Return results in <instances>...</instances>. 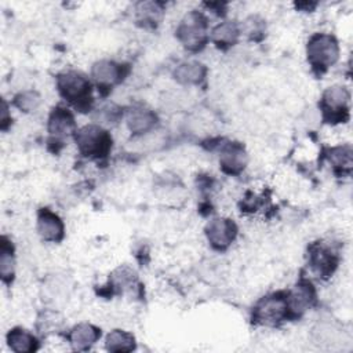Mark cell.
Returning a JSON list of instances; mask_svg holds the SVG:
<instances>
[{
    "mask_svg": "<svg viewBox=\"0 0 353 353\" xmlns=\"http://www.w3.org/2000/svg\"><path fill=\"white\" fill-rule=\"evenodd\" d=\"M306 51L309 62L317 69H325L334 65L339 57L338 41L334 36L325 33H317L312 36Z\"/></svg>",
    "mask_w": 353,
    "mask_h": 353,
    "instance_id": "6da1fadb",
    "label": "cell"
},
{
    "mask_svg": "<svg viewBox=\"0 0 353 353\" xmlns=\"http://www.w3.org/2000/svg\"><path fill=\"white\" fill-rule=\"evenodd\" d=\"M76 142L80 152L85 156H102L110 148L109 134L99 125H84L76 132Z\"/></svg>",
    "mask_w": 353,
    "mask_h": 353,
    "instance_id": "7a4b0ae2",
    "label": "cell"
},
{
    "mask_svg": "<svg viewBox=\"0 0 353 353\" xmlns=\"http://www.w3.org/2000/svg\"><path fill=\"white\" fill-rule=\"evenodd\" d=\"M205 30H207V21L203 14L197 11H192L179 23L176 29L178 39L181 43L188 48H199L203 46L205 40Z\"/></svg>",
    "mask_w": 353,
    "mask_h": 353,
    "instance_id": "3957f363",
    "label": "cell"
},
{
    "mask_svg": "<svg viewBox=\"0 0 353 353\" xmlns=\"http://www.w3.org/2000/svg\"><path fill=\"white\" fill-rule=\"evenodd\" d=\"M58 90L65 99L77 102L88 97L90 83L81 73L66 72L58 77Z\"/></svg>",
    "mask_w": 353,
    "mask_h": 353,
    "instance_id": "277c9868",
    "label": "cell"
},
{
    "mask_svg": "<svg viewBox=\"0 0 353 353\" xmlns=\"http://www.w3.org/2000/svg\"><path fill=\"white\" fill-rule=\"evenodd\" d=\"M287 298L272 295L263 298L255 307V319L263 324H274L287 314Z\"/></svg>",
    "mask_w": 353,
    "mask_h": 353,
    "instance_id": "5b68a950",
    "label": "cell"
},
{
    "mask_svg": "<svg viewBox=\"0 0 353 353\" xmlns=\"http://www.w3.org/2000/svg\"><path fill=\"white\" fill-rule=\"evenodd\" d=\"M236 230V225L226 218H214L208 222L205 228L210 243L218 248L228 247L233 241Z\"/></svg>",
    "mask_w": 353,
    "mask_h": 353,
    "instance_id": "8992f818",
    "label": "cell"
},
{
    "mask_svg": "<svg viewBox=\"0 0 353 353\" xmlns=\"http://www.w3.org/2000/svg\"><path fill=\"white\" fill-rule=\"evenodd\" d=\"M37 232L47 241H58L63 236V223L57 214L41 210L37 218Z\"/></svg>",
    "mask_w": 353,
    "mask_h": 353,
    "instance_id": "52a82bcc",
    "label": "cell"
},
{
    "mask_svg": "<svg viewBox=\"0 0 353 353\" xmlns=\"http://www.w3.org/2000/svg\"><path fill=\"white\" fill-rule=\"evenodd\" d=\"M221 165L228 172H239L247 163V154L239 143H228L221 150Z\"/></svg>",
    "mask_w": 353,
    "mask_h": 353,
    "instance_id": "ba28073f",
    "label": "cell"
},
{
    "mask_svg": "<svg viewBox=\"0 0 353 353\" xmlns=\"http://www.w3.org/2000/svg\"><path fill=\"white\" fill-rule=\"evenodd\" d=\"M314 299V290L310 283L302 281L294 287V290L287 296V307L301 313L306 310Z\"/></svg>",
    "mask_w": 353,
    "mask_h": 353,
    "instance_id": "9c48e42d",
    "label": "cell"
},
{
    "mask_svg": "<svg viewBox=\"0 0 353 353\" xmlns=\"http://www.w3.org/2000/svg\"><path fill=\"white\" fill-rule=\"evenodd\" d=\"M205 76V66L197 61H186L176 66L174 77L181 84H197Z\"/></svg>",
    "mask_w": 353,
    "mask_h": 353,
    "instance_id": "30bf717a",
    "label": "cell"
},
{
    "mask_svg": "<svg viewBox=\"0 0 353 353\" xmlns=\"http://www.w3.org/2000/svg\"><path fill=\"white\" fill-rule=\"evenodd\" d=\"M156 123V116L148 109L137 108L128 112L127 114V125L131 132L142 135L149 132Z\"/></svg>",
    "mask_w": 353,
    "mask_h": 353,
    "instance_id": "8fae6325",
    "label": "cell"
},
{
    "mask_svg": "<svg viewBox=\"0 0 353 353\" xmlns=\"http://www.w3.org/2000/svg\"><path fill=\"white\" fill-rule=\"evenodd\" d=\"M74 130V119L63 108H57L52 110L48 119V131L55 137H66Z\"/></svg>",
    "mask_w": 353,
    "mask_h": 353,
    "instance_id": "7c38bea8",
    "label": "cell"
},
{
    "mask_svg": "<svg viewBox=\"0 0 353 353\" xmlns=\"http://www.w3.org/2000/svg\"><path fill=\"white\" fill-rule=\"evenodd\" d=\"M92 77L101 83V84H114L116 81L120 80L121 77V68L119 63L113 62V61H108V59H102L98 61L92 65L91 69Z\"/></svg>",
    "mask_w": 353,
    "mask_h": 353,
    "instance_id": "4fadbf2b",
    "label": "cell"
},
{
    "mask_svg": "<svg viewBox=\"0 0 353 353\" xmlns=\"http://www.w3.org/2000/svg\"><path fill=\"white\" fill-rule=\"evenodd\" d=\"M98 336H99L98 328H95L91 324L83 323V324L76 325L72 330V332H70V343H72L73 349H76V350H85L91 345L95 343Z\"/></svg>",
    "mask_w": 353,
    "mask_h": 353,
    "instance_id": "5bb4252c",
    "label": "cell"
},
{
    "mask_svg": "<svg viewBox=\"0 0 353 353\" xmlns=\"http://www.w3.org/2000/svg\"><path fill=\"white\" fill-rule=\"evenodd\" d=\"M349 91L342 85H334L330 87L324 95H323V103L327 110L338 112V110H346L349 103Z\"/></svg>",
    "mask_w": 353,
    "mask_h": 353,
    "instance_id": "9a60e30c",
    "label": "cell"
},
{
    "mask_svg": "<svg viewBox=\"0 0 353 353\" xmlns=\"http://www.w3.org/2000/svg\"><path fill=\"white\" fill-rule=\"evenodd\" d=\"M10 347L17 353H28L36 349V339L32 334L22 328H14L7 335Z\"/></svg>",
    "mask_w": 353,
    "mask_h": 353,
    "instance_id": "2e32d148",
    "label": "cell"
},
{
    "mask_svg": "<svg viewBox=\"0 0 353 353\" xmlns=\"http://www.w3.org/2000/svg\"><path fill=\"white\" fill-rule=\"evenodd\" d=\"M134 347V336L125 331L113 330L106 336V349L110 352H131Z\"/></svg>",
    "mask_w": 353,
    "mask_h": 353,
    "instance_id": "e0dca14e",
    "label": "cell"
},
{
    "mask_svg": "<svg viewBox=\"0 0 353 353\" xmlns=\"http://www.w3.org/2000/svg\"><path fill=\"white\" fill-rule=\"evenodd\" d=\"M135 17L142 23H156L160 21L163 7L156 1H142L135 6Z\"/></svg>",
    "mask_w": 353,
    "mask_h": 353,
    "instance_id": "ac0fdd59",
    "label": "cell"
},
{
    "mask_svg": "<svg viewBox=\"0 0 353 353\" xmlns=\"http://www.w3.org/2000/svg\"><path fill=\"white\" fill-rule=\"evenodd\" d=\"M239 28L233 22H222L216 25L212 30V40L218 46H230L233 44L239 37Z\"/></svg>",
    "mask_w": 353,
    "mask_h": 353,
    "instance_id": "d6986e66",
    "label": "cell"
},
{
    "mask_svg": "<svg viewBox=\"0 0 353 353\" xmlns=\"http://www.w3.org/2000/svg\"><path fill=\"white\" fill-rule=\"evenodd\" d=\"M112 283L116 288L125 292L137 285V274L130 268H119L112 274Z\"/></svg>",
    "mask_w": 353,
    "mask_h": 353,
    "instance_id": "ffe728a7",
    "label": "cell"
},
{
    "mask_svg": "<svg viewBox=\"0 0 353 353\" xmlns=\"http://www.w3.org/2000/svg\"><path fill=\"white\" fill-rule=\"evenodd\" d=\"M330 161L336 167H350L352 164V148L350 145L338 146L330 150Z\"/></svg>",
    "mask_w": 353,
    "mask_h": 353,
    "instance_id": "44dd1931",
    "label": "cell"
},
{
    "mask_svg": "<svg viewBox=\"0 0 353 353\" xmlns=\"http://www.w3.org/2000/svg\"><path fill=\"white\" fill-rule=\"evenodd\" d=\"M15 105L23 112H33L40 105V95L36 91H23L17 95Z\"/></svg>",
    "mask_w": 353,
    "mask_h": 353,
    "instance_id": "7402d4cb",
    "label": "cell"
},
{
    "mask_svg": "<svg viewBox=\"0 0 353 353\" xmlns=\"http://www.w3.org/2000/svg\"><path fill=\"white\" fill-rule=\"evenodd\" d=\"M241 30H243L247 36L255 39V37H258L259 34L263 33V30H265V22H263V19L259 18L258 15H251V17H248V18L244 19V22H243V25H241Z\"/></svg>",
    "mask_w": 353,
    "mask_h": 353,
    "instance_id": "603a6c76",
    "label": "cell"
},
{
    "mask_svg": "<svg viewBox=\"0 0 353 353\" xmlns=\"http://www.w3.org/2000/svg\"><path fill=\"white\" fill-rule=\"evenodd\" d=\"M312 263L313 268L317 269L321 273L330 272L331 270V265H332V256L330 255V252L324 248H319L317 251L313 252V258H312Z\"/></svg>",
    "mask_w": 353,
    "mask_h": 353,
    "instance_id": "cb8c5ba5",
    "label": "cell"
},
{
    "mask_svg": "<svg viewBox=\"0 0 353 353\" xmlns=\"http://www.w3.org/2000/svg\"><path fill=\"white\" fill-rule=\"evenodd\" d=\"M0 272H1L3 279L11 277V274L14 272V259H12L11 250L6 248L4 244L1 247V255H0Z\"/></svg>",
    "mask_w": 353,
    "mask_h": 353,
    "instance_id": "d4e9b609",
    "label": "cell"
}]
</instances>
